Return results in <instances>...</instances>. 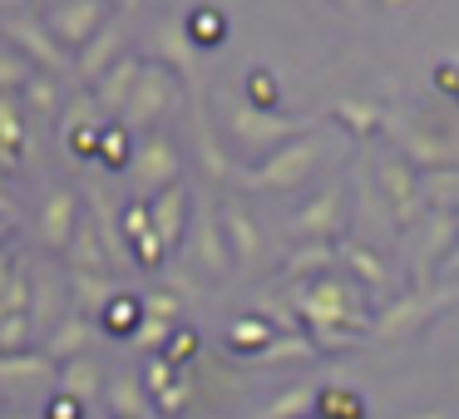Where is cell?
I'll use <instances>...</instances> for the list:
<instances>
[{"label": "cell", "instance_id": "obj_1", "mask_svg": "<svg viewBox=\"0 0 459 419\" xmlns=\"http://www.w3.org/2000/svg\"><path fill=\"white\" fill-rule=\"evenodd\" d=\"M0 35H5V45L30 55V60L40 64V74H65V45L50 35L45 21H35V15H5V21H0Z\"/></svg>", "mask_w": 459, "mask_h": 419}, {"label": "cell", "instance_id": "obj_2", "mask_svg": "<svg viewBox=\"0 0 459 419\" xmlns=\"http://www.w3.org/2000/svg\"><path fill=\"white\" fill-rule=\"evenodd\" d=\"M100 21H104V0H55L50 15H45L55 40L74 45V50H84L100 35Z\"/></svg>", "mask_w": 459, "mask_h": 419}, {"label": "cell", "instance_id": "obj_3", "mask_svg": "<svg viewBox=\"0 0 459 419\" xmlns=\"http://www.w3.org/2000/svg\"><path fill=\"white\" fill-rule=\"evenodd\" d=\"M74 192L70 188H55L50 198H45V208H40V218H35V232H40V242L45 247H70L74 242V232H80V222H74Z\"/></svg>", "mask_w": 459, "mask_h": 419}, {"label": "cell", "instance_id": "obj_4", "mask_svg": "<svg viewBox=\"0 0 459 419\" xmlns=\"http://www.w3.org/2000/svg\"><path fill=\"white\" fill-rule=\"evenodd\" d=\"M30 316H35V330H40V336H50V330L60 326L65 316H70V306H65V281H60V271H50V267L35 271Z\"/></svg>", "mask_w": 459, "mask_h": 419}, {"label": "cell", "instance_id": "obj_5", "mask_svg": "<svg viewBox=\"0 0 459 419\" xmlns=\"http://www.w3.org/2000/svg\"><path fill=\"white\" fill-rule=\"evenodd\" d=\"M60 365H55L45 350H30V355H0V395H11L15 385H30V380H55Z\"/></svg>", "mask_w": 459, "mask_h": 419}, {"label": "cell", "instance_id": "obj_6", "mask_svg": "<svg viewBox=\"0 0 459 419\" xmlns=\"http://www.w3.org/2000/svg\"><path fill=\"white\" fill-rule=\"evenodd\" d=\"M84 340H90V321L80 316V311H70V316L60 321V326L50 330V336H45V355L55 360V365H65V360H74L84 350Z\"/></svg>", "mask_w": 459, "mask_h": 419}, {"label": "cell", "instance_id": "obj_7", "mask_svg": "<svg viewBox=\"0 0 459 419\" xmlns=\"http://www.w3.org/2000/svg\"><path fill=\"white\" fill-rule=\"evenodd\" d=\"M55 380H60V395H70V399H80V405H84V399L100 389V365H94L90 355H74V360H65V365H60V375H55Z\"/></svg>", "mask_w": 459, "mask_h": 419}, {"label": "cell", "instance_id": "obj_8", "mask_svg": "<svg viewBox=\"0 0 459 419\" xmlns=\"http://www.w3.org/2000/svg\"><path fill=\"white\" fill-rule=\"evenodd\" d=\"M0 143L15 153H25V143H30V124H25L21 94H0Z\"/></svg>", "mask_w": 459, "mask_h": 419}, {"label": "cell", "instance_id": "obj_9", "mask_svg": "<svg viewBox=\"0 0 459 419\" xmlns=\"http://www.w3.org/2000/svg\"><path fill=\"white\" fill-rule=\"evenodd\" d=\"M70 286H74V306H80V316H94V311H109L114 291H109V281H104L100 271H74V277H70Z\"/></svg>", "mask_w": 459, "mask_h": 419}, {"label": "cell", "instance_id": "obj_10", "mask_svg": "<svg viewBox=\"0 0 459 419\" xmlns=\"http://www.w3.org/2000/svg\"><path fill=\"white\" fill-rule=\"evenodd\" d=\"M114 55H119V30H100V35H94V40L80 50V74H84V80H104Z\"/></svg>", "mask_w": 459, "mask_h": 419}, {"label": "cell", "instance_id": "obj_11", "mask_svg": "<svg viewBox=\"0 0 459 419\" xmlns=\"http://www.w3.org/2000/svg\"><path fill=\"white\" fill-rule=\"evenodd\" d=\"M35 80V64L15 45H0V94H21Z\"/></svg>", "mask_w": 459, "mask_h": 419}, {"label": "cell", "instance_id": "obj_12", "mask_svg": "<svg viewBox=\"0 0 459 419\" xmlns=\"http://www.w3.org/2000/svg\"><path fill=\"white\" fill-rule=\"evenodd\" d=\"M21 99H25V114L55 119V109H60V90H55V74H40V70H35V80L21 90Z\"/></svg>", "mask_w": 459, "mask_h": 419}, {"label": "cell", "instance_id": "obj_13", "mask_svg": "<svg viewBox=\"0 0 459 419\" xmlns=\"http://www.w3.org/2000/svg\"><path fill=\"white\" fill-rule=\"evenodd\" d=\"M129 90H134V64H119V70H109L100 80V94H94V99H100V109H119V104L129 99Z\"/></svg>", "mask_w": 459, "mask_h": 419}, {"label": "cell", "instance_id": "obj_14", "mask_svg": "<svg viewBox=\"0 0 459 419\" xmlns=\"http://www.w3.org/2000/svg\"><path fill=\"white\" fill-rule=\"evenodd\" d=\"M84 129H104L100 99H90V94H80V99L65 109V139H74V133H84Z\"/></svg>", "mask_w": 459, "mask_h": 419}, {"label": "cell", "instance_id": "obj_15", "mask_svg": "<svg viewBox=\"0 0 459 419\" xmlns=\"http://www.w3.org/2000/svg\"><path fill=\"white\" fill-rule=\"evenodd\" d=\"M70 261H74V271H94V267H100V242H94V227H80V232H74Z\"/></svg>", "mask_w": 459, "mask_h": 419}, {"label": "cell", "instance_id": "obj_16", "mask_svg": "<svg viewBox=\"0 0 459 419\" xmlns=\"http://www.w3.org/2000/svg\"><path fill=\"white\" fill-rule=\"evenodd\" d=\"M163 173H169V149H163V143H159V149H149V153H139V183H149V188H153Z\"/></svg>", "mask_w": 459, "mask_h": 419}, {"label": "cell", "instance_id": "obj_17", "mask_svg": "<svg viewBox=\"0 0 459 419\" xmlns=\"http://www.w3.org/2000/svg\"><path fill=\"white\" fill-rule=\"evenodd\" d=\"M104 316H109V330H134V321H139V301H129V296H114Z\"/></svg>", "mask_w": 459, "mask_h": 419}, {"label": "cell", "instance_id": "obj_18", "mask_svg": "<svg viewBox=\"0 0 459 419\" xmlns=\"http://www.w3.org/2000/svg\"><path fill=\"white\" fill-rule=\"evenodd\" d=\"M100 153H104V163H129V139H124V129H104V139H100Z\"/></svg>", "mask_w": 459, "mask_h": 419}, {"label": "cell", "instance_id": "obj_19", "mask_svg": "<svg viewBox=\"0 0 459 419\" xmlns=\"http://www.w3.org/2000/svg\"><path fill=\"white\" fill-rule=\"evenodd\" d=\"M114 409H119L124 419L139 415V385H134V380H119V385H114Z\"/></svg>", "mask_w": 459, "mask_h": 419}, {"label": "cell", "instance_id": "obj_20", "mask_svg": "<svg viewBox=\"0 0 459 419\" xmlns=\"http://www.w3.org/2000/svg\"><path fill=\"white\" fill-rule=\"evenodd\" d=\"M80 415H84V405H80V399L55 395V399H50V415H45V419H80Z\"/></svg>", "mask_w": 459, "mask_h": 419}, {"label": "cell", "instance_id": "obj_21", "mask_svg": "<svg viewBox=\"0 0 459 419\" xmlns=\"http://www.w3.org/2000/svg\"><path fill=\"white\" fill-rule=\"evenodd\" d=\"M15 267H21V261L11 257V252L0 247V296H5V286H11V277H15Z\"/></svg>", "mask_w": 459, "mask_h": 419}, {"label": "cell", "instance_id": "obj_22", "mask_svg": "<svg viewBox=\"0 0 459 419\" xmlns=\"http://www.w3.org/2000/svg\"><path fill=\"white\" fill-rule=\"evenodd\" d=\"M193 30H198V35H208V45H212V35L222 30V21H218V15H193Z\"/></svg>", "mask_w": 459, "mask_h": 419}, {"label": "cell", "instance_id": "obj_23", "mask_svg": "<svg viewBox=\"0 0 459 419\" xmlns=\"http://www.w3.org/2000/svg\"><path fill=\"white\" fill-rule=\"evenodd\" d=\"M5 232H11V222H5V218H0V242H5Z\"/></svg>", "mask_w": 459, "mask_h": 419}, {"label": "cell", "instance_id": "obj_24", "mask_svg": "<svg viewBox=\"0 0 459 419\" xmlns=\"http://www.w3.org/2000/svg\"><path fill=\"white\" fill-rule=\"evenodd\" d=\"M0 419H30V415H0Z\"/></svg>", "mask_w": 459, "mask_h": 419}, {"label": "cell", "instance_id": "obj_25", "mask_svg": "<svg viewBox=\"0 0 459 419\" xmlns=\"http://www.w3.org/2000/svg\"><path fill=\"white\" fill-rule=\"evenodd\" d=\"M129 5H139V0H129Z\"/></svg>", "mask_w": 459, "mask_h": 419}, {"label": "cell", "instance_id": "obj_26", "mask_svg": "<svg viewBox=\"0 0 459 419\" xmlns=\"http://www.w3.org/2000/svg\"><path fill=\"white\" fill-rule=\"evenodd\" d=\"M0 188H5V183H0Z\"/></svg>", "mask_w": 459, "mask_h": 419}, {"label": "cell", "instance_id": "obj_27", "mask_svg": "<svg viewBox=\"0 0 459 419\" xmlns=\"http://www.w3.org/2000/svg\"><path fill=\"white\" fill-rule=\"evenodd\" d=\"M0 399H5V395H0Z\"/></svg>", "mask_w": 459, "mask_h": 419}]
</instances>
